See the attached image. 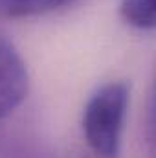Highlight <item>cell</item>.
I'll return each mask as SVG.
<instances>
[{
  "label": "cell",
  "mask_w": 156,
  "mask_h": 158,
  "mask_svg": "<svg viewBox=\"0 0 156 158\" xmlns=\"http://www.w3.org/2000/svg\"><path fill=\"white\" fill-rule=\"evenodd\" d=\"M130 101L127 81H107L97 86L83 109V134L97 158H117Z\"/></svg>",
  "instance_id": "6da1fadb"
},
{
  "label": "cell",
  "mask_w": 156,
  "mask_h": 158,
  "mask_svg": "<svg viewBox=\"0 0 156 158\" xmlns=\"http://www.w3.org/2000/svg\"><path fill=\"white\" fill-rule=\"evenodd\" d=\"M28 88L26 63L15 44L0 31V119L7 118L26 99Z\"/></svg>",
  "instance_id": "7a4b0ae2"
},
{
  "label": "cell",
  "mask_w": 156,
  "mask_h": 158,
  "mask_svg": "<svg viewBox=\"0 0 156 158\" xmlns=\"http://www.w3.org/2000/svg\"><path fill=\"white\" fill-rule=\"evenodd\" d=\"M77 0H0V17L33 19L64 9Z\"/></svg>",
  "instance_id": "3957f363"
},
{
  "label": "cell",
  "mask_w": 156,
  "mask_h": 158,
  "mask_svg": "<svg viewBox=\"0 0 156 158\" xmlns=\"http://www.w3.org/2000/svg\"><path fill=\"white\" fill-rule=\"evenodd\" d=\"M119 15L130 28L151 31L154 28V0H121Z\"/></svg>",
  "instance_id": "277c9868"
}]
</instances>
